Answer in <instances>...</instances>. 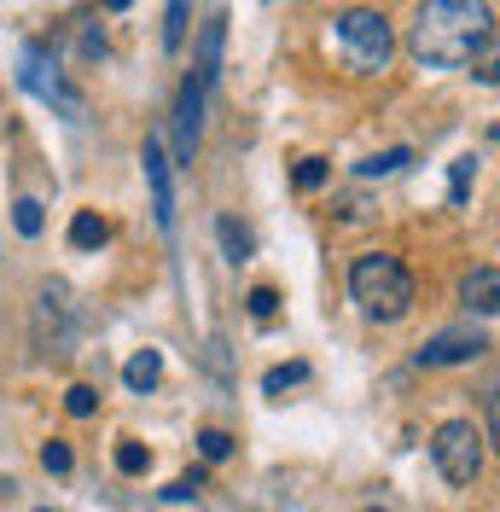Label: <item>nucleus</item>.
Masks as SVG:
<instances>
[{"label": "nucleus", "mask_w": 500, "mask_h": 512, "mask_svg": "<svg viewBox=\"0 0 500 512\" xmlns=\"http://www.w3.org/2000/svg\"><path fill=\"white\" fill-rule=\"evenodd\" d=\"M489 30H495L489 0H419L407 24V53L425 70H460Z\"/></svg>", "instance_id": "1"}, {"label": "nucleus", "mask_w": 500, "mask_h": 512, "mask_svg": "<svg viewBox=\"0 0 500 512\" xmlns=\"http://www.w3.org/2000/svg\"><path fill=\"white\" fill-rule=\"evenodd\" d=\"M349 297L361 303L367 320H407L413 315V274H407L402 256L390 251H367L349 262Z\"/></svg>", "instance_id": "2"}, {"label": "nucleus", "mask_w": 500, "mask_h": 512, "mask_svg": "<svg viewBox=\"0 0 500 512\" xmlns=\"http://www.w3.org/2000/svg\"><path fill=\"white\" fill-rule=\"evenodd\" d=\"M332 35H338V47H344L349 70H361V76H378V70L390 64V53H396L390 18H384V12H367V6L338 12V18H332Z\"/></svg>", "instance_id": "3"}, {"label": "nucleus", "mask_w": 500, "mask_h": 512, "mask_svg": "<svg viewBox=\"0 0 500 512\" xmlns=\"http://www.w3.org/2000/svg\"><path fill=\"white\" fill-rule=\"evenodd\" d=\"M431 460H437V472L454 483V489H471V483L483 478L489 443H483V431H477L471 419H442L437 431H431Z\"/></svg>", "instance_id": "4"}, {"label": "nucleus", "mask_w": 500, "mask_h": 512, "mask_svg": "<svg viewBox=\"0 0 500 512\" xmlns=\"http://www.w3.org/2000/svg\"><path fill=\"white\" fill-rule=\"evenodd\" d=\"M210 88H216V82H204L198 70L181 82V99H175V158H181V169H192V158H198V134H204Z\"/></svg>", "instance_id": "5"}, {"label": "nucleus", "mask_w": 500, "mask_h": 512, "mask_svg": "<svg viewBox=\"0 0 500 512\" xmlns=\"http://www.w3.org/2000/svg\"><path fill=\"white\" fill-rule=\"evenodd\" d=\"M483 350H489V338L477 326H442L437 338H425L413 350V367H471Z\"/></svg>", "instance_id": "6"}, {"label": "nucleus", "mask_w": 500, "mask_h": 512, "mask_svg": "<svg viewBox=\"0 0 500 512\" xmlns=\"http://www.w3.org/2000/svg\"><path fill=\"white\" fill-rule=\"evenodd\" d=\"M24 88H30V94H41L47 105H59L64 117H82V99L64 88V76L47 64V53H41V47H24Z\"/></svg>", "instance_id": "7"}, {"label": "nucleus", "mask_w": 500, "mask_h": 512, "mask_svg": "<svg viewBox=\"0 0 500 512\" xmlns=\"http://www.w3.org/2000/svg\"><path fill=\"white\" fill-rule=\"evenodd\" d=\"M140 163H146V187H152V216H157V227L169 233V227H175V181H169V152H163L157 134H146Z\"/></svg>", "instance_id": "8"}, {"label": "nucleus", "mask_w": 500, "mask_h": 512, "mask_svg": "<svg viewBox=\"0 0 500 512\" xmlns=\"http://www.w3.org/2000/svg\"><path fill=\"white\" fill-rule=\"evenodd\" d=\"M460 303L471 315H500V268H489V262L466 268L460 274Z\"/></svg>", "instance_id": "9"}, {"label": "nucleus", "mask_w": 500, "mask_h": 512, "mask_svg": "<svg viewBox=\"0 0 500 512\" xmlns=\"http://www.w3.org/2000/svg\"><path fill=\"white\" fill-rule=\"evenodd\" d=\"M221 47H227V12H216V18L198 30V59H192V70H198L204 82L221 76Z\"/></svg>", "instance_id": "10"}, {"label": "nucleus", "mask_w": 500, "mask_h": 512, "mask_svg": "<svg viewBox=\"0 0 500 512\" xmlns=\"http://www.w3.org/2000/svg\"><path fill=\"white\" fill-rule=\"evenodd\" d=\"M157 379H163V355L157 350H134L123 367V384L134 390V396H146V390H157Z\"/></svg>", "instance_id": "11"}, {"label": "nucleus", "mask_w": 500, "mask_h": 512, "mask_svg": "<svg viewBox=\"0 0 500 512\" xmlns=\"http://www.w3.org/2000/svg\"><path fill=\"white\" fill-rule=\"evenodd\" d=\"M105 239H111V227L99 222L94 210H76V216H70V245H76V251H99Z\"/></svg>", "instance_id": "12"}, {"label": "nucleus", "mask_w": 500, "mask_h": 512, "mask_svg": "<svg viewBox=\"0 0 500 512\" xmlns=\"http://www.w3.org/2000/svg\"><path fill=\"white\" fill-rule=\"evenodd\" d=\"M466 64H471V76H477V82H489V88H495V82H500V24L483 35V47H477Z\"/></svg>", "instance_id": "13"}, {"label": "nucleus", "mask_w": 500, "mask_h": 512, "mask_svg": "<svg viewBox=\"0 0 500 512\" xmlns=\"http://www.w3.org/2000/svg\"><path fill=\"white\" fill-rule=\"evenodd\" d=\"M407 163H413V152L396 146V152H373V158H361L355 163V175H361V181H378V175H396V169H407Z\"/></svg>", "instance_id": "14"}, {"label": "nucleus", "mask_w": 500, "mask_h": 512, "mask_svg": "<svg viewBox=\"0 0 500 512\" xmlns=\"http://www.w3.org/2000/svg\"><path fill=\"white\" fill-rule=\"evenodd\" d=\"M187 18H192V0H169V12H163V53H181Z\"/></svg>", "instance_id": "15"}, {"label": "nucleus", "mask_w": 500, "mask_h": 512, "mask_svg": "<svg viewBox=\"0 0 500 512\" xmlns=\"http://www.w3.org/2000/svg\"><path fill=\"white\" fill-rule=\"evenodd\" d=\"M216 239H221V251H227V262H245V256H250V233L239 227V216H221Z\"/></svg>", "instance_id": "16"}, {"label": "nucleus", "mask_w": 500, "mask_h": 512, "mask_svg": "<svg viewBox=\"0 0 500 512\" xmlns=\"http://www.w3.org/2000/svg\"><path fill=\"white\" fill-rule=\"evenodd\" d=\"M12 227H18L24 239H35V233L47 227V216H41V198H18V204H12Z\"/></svg>", "instance_id": "17"}, {"label": "nucleus", "mask_w": 500, "mask_h": 512, "mask_svg": "<svg viewBox=\"0 0 500 512\" xmlns=\"http://www.w3.org/2000/svg\"><path fill=\"white\" fill-rule=\"evenodd\" d=\"M198 454L216 466V460H227V454H233V437H227L221 425H204V431H198Z\"/></svg>", "instance_id": "18"}, {"label": "nucleus", "mask_w": 500, "mask_h": 512, "mask_svg": "<svg viewBox=\"0 0 500 512\" xmlns=\"http://www.w3.org/2000/svg\"><path fill=\"white\" fill-rule=\"evenodd\" d=\"M146 466H152V448H146V443H117V472L140 478Z\"/></svg>", "instance_id": "19"}, {"label": "nucleus", "mask_w": 500, "mask_h": 512, "mask_svg": "<svg viewBox=\"0 0 500 512\" xmlns=\"http://www.w3.org/2000/svg\"><path fill=\"white\" fill-rule=\"evenodd\" d=\"M64 408H70L76 419H88L99 408V390H94V384H70V390H64Z\"/></svg>", "instance_id": "20"}, {"label": "nucleus", "mask_w": 500, "mask_h": 512, "mask_svg": "<svg viewBox=\"0 0 500 512\" xmlns=\"http://www.w3.org/2000/svg\"><path fill=\"white\" fill-rule=\"evenodd\" d=\"M326 175H332V169H326V158H303L291 181H297V192H314V187H326Z\"/></svg>", "instance_id": "21"}, {"label": "nucleus", "mask_w": 500, "mask_h": 512, "mask_svg": "<svg viewBox=\"0 0 500 512\" xmlns=\"http://www.w3.org/2000/svg\"><path fill=\"white\" fill-rule=\"evenodd\" d=\"M303 379H309V367H303V361H291V367H274V373L262 379V390H268V396H280L285 384H303Z\"/></svg>", "instance_id": "22"}, {"label": "nucleus", "mask_w": 500, "mask_h": 512, "mask_svg": "<svg viewBox=\"0 0 500 512\" xmlns=\"http://www.w3.org/2000/svg\"><path fill=\"white\" fill-rule=\"evenodd\" d=\"M41 466H47L53 478H64V472L76 466V454H70V443H41Z\"/></svg>", "instance_id": "23"}, {"label": "nucleus", "mask_w": 500, "mask_h": 512, "mask_svg": "<svg viewBox=\"0 0 500 512\" xmlns=\"http://www.w3.org/2000/svg\"><path fill=\"white\" fill-rule=\"evenodd\" d=\"M198 489H204V472H181V478L163 489V501H198Z\"/></svg>", "instance_id": "24"}, {"label": "nucleus", "mask_w": 500, "mask_h": 512, "mask_svg": "<svg viewBox=\"0 0 500 512\" xmlns=\"http://www.w3.org/2000/svg\"><path fill=\"white\" fill-rule=\"evenodd\" d=\"M274 309H280V291H274V286L250 291V315H256V320H274Z\"/></svg>", "instance_id": "25"}, {"label": "nucleus", "mask_w": 500, "mask_h": 512, "mask_svg": "<svg viewBox=\"0 0 500 512\" xmlns=\"http://www.w3.org/2000/svg\"><path fill=\"white\" fill-rule=\"evenodd\" d=\"M466 187H471V158H460V163H454V181H448V198H454V204H466Z\"/></svg>", "instance_id": "26"}, {"label": "nucleus", "mask_w": 500, "mask_h": 512, "mask_svg": "<svg viewBox=\"0 0 500 512\" xmlns=\"http://www.w3.org/2000/svg\"><path fill=\"white\" fill-rule=\"evenodd\" d=\"M483 443L500 448V384H495V396H489V437H483Z\"/></svg>", "instance_id": "27"}, {"label": "nucleus", "mask_w": 500, "mask_h": 512, "mask_svg": "<svg viewBox=\"0 0 500 512\" xmlns=\"http://www.w3.org/2000/svg\"><path fill=\"white\" fill-rule=\"evenodd\" d=\"M123 6H128V0H105V12H123Z\"/></svg>", "instance_id": "28"}, {"label": "nucleus", "mask_w": 500, "mask_h": 512, "mask_svg": "<svg viewBox=\"0 0 500 512\" xmlns=\"http://www.w3.org/2000/svg\"><path fill=\"white\" fill-rule=\"evenodd\" d=\"M35 512H53V507H35Z\"/></svg>", "instance_id": "29"}, {"label": "nucleus", "mask_w": 500, "mask_h": 512, "mask_svg": "<svg viewBox=\"0 0 500 512\" xmlns=\"http://www.w3.org/2000/svg\"><path fill=\"white\" fill-rule=\"evenodd\" d=\"M367 512H384V507H367Z\"/></svg>", "instance_id": "30"}, {"label": "nucleus", "mask_w": 500, "mask_h": 512, "mask_svg": "<svg viewBox=\"0 0 500 512\" xmlns=\"http://www.w3.org/2000/svg\"><path fill=\"white\" fill-rule=\"evenodd\" d=\"M495 140H500V128H495Z\"/></svg>", "instance_id": "31"}]
</instances>
